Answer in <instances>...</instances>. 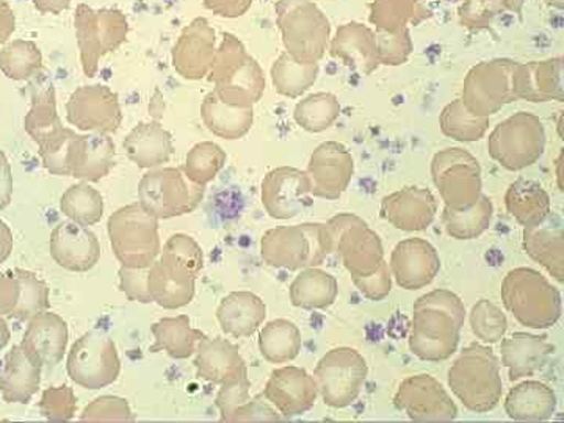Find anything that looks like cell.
I'll return each instance as SVG.
<instances>
[{"mask_svg":"<svg viewBox=\"0 0 564 423\" xmlns=\"http://www.w3.org/2000/svg\"><path fill=\"white\" fill-rule=\"evenodd\" d=\"M492 217L494 204L488 196L481 195L478 202L467 209L452 210L445 207L443 225L452 239L474 240L488 231Z\"/></svg>","mask_w":564,"mask_h":423,"instance_id":"43","label":"cell"},{"mask_svg":"<svg viewBox=\"0 0 564 423\" xmlns=\"http://www.w3.org/2000/svg\"><path fill=\"white\" fill-rule=\"evenodd\" d=\"M389 269L393 280L404 291H419L432 284L437 276L441 258L432 243L414 237L395 245Z\"/></svg>","mask_w":564,"mask_h":423,"instance_id":"22","label":"cell"},{"mask_svg":"<svg viewBox=\"0 0 564 423\" xmlns=\"http://www.w3.org/2000/svg\"><path fill=\"white\" fill-rule=\"evenodd\" d=\"M340 106L336 96L328 93H317L307 96L302 102L296 104L293 118L310 132H322L328 129L339 117Z\"/></svg>","mask_w":564,"mask_h":423,"instance_id":"49","label":"cell"},{"mask_svg":"<svg viewBox=\"0 0 564 423\" xmlns=\"http://www.w3.org/2000/svg\"><path fill=\"white\" fill-rule=\"evenodd\" d=\"M41 366L21 344L14 345L3 359L0 395L7 403L28 404L41 386Z\"/></svg>","mask_w":564,"mask_h":423,"instance_id":"26","label":"cell"},{"mask_svg":"<svg viewBox=\"0 0 564 423\" xmlns=\"http://www.w3.org/2000/svg\"><path fill=\"white\" fill-rule=\"evenodd\" d=\"M511 84L514 99L532 102L562 101V63L554 61L516 65Z\"/></svg>","mask_w":564,"mask_h":423,"instance_id":"32","label":"cell"},{"mask_svg":"<svg viewBox=\"0 0 564 423\" xmlns=\"http://www.w3.org/2000/svg\"><path fill=\"white\" fill-rule=\"evenodd\" d=\"M151 351H165L173 359H188L198 350L206 334L193 328L187 315L161 318L151 326Z\"/></svg>","mask_w":564,"mask_h":423,"instance_id":"36","label":"cell"},{"mask_svg":"<svg viewBox=\"0 0 564 423\" xmlns=\"http://www.w3.org/2000/svg\"><path fill=\"white\" fill-rule=\"evenodd\" d=\"M545 147L544 126L532 113L519 111L514 117L500 122L488 141L489 154L510 172L532 166L543 155Z\"/></svg>","mask_w":564,"mask_h":423,"instance_id":"9","label":"cell"},{"mask_svg":"<svg viewBox=\"0 0 564 423\" xmlns=\"http://www.w3.org/2000/svg\"><path fill=\"white\" fill-rule=\"evenodd\" d=\"M74 28L82 69L87 77H95L102 58L120 50L129 35V20L121 10H95L87 3L77 6Z\"/></svg>","mask_w":564,"mask_h":423,"instance_id":"6","label":"cell"},{"mask_svg":"<svg viewBox=\"0 0 564 423\" xmlns=\"http://www.w3.org/2000/svg\"><path fill=\"white\" fill-rule=\"evenodd\" d=\"M66 372L73 383L88 391L113 384L121 373L120 355L113 339L99 329L85 333L70 347Z\"/></svg>","mask_w":564,"mask_h":423,"instance_id":"8","label":"cell"},{"mask_svg":"<svg viewBox=\"0 0 564 423\" xmlns=\"http://www.w3.org/2000/svg\"><path fill=\"white\" fill-rule=\"evenodd\" d=\"M432 174L434 185L448 209H467L484 195L477 159L459 148L437 152L433 159Z\"/></svg>","mask_w":564,"mask_h":423,"instance_id":"12","label":"cell"},{"mask_svg":"<svg viewBox=\"0 0 564 423\" xmlns=\"http://www.w3.org/2000/svg\"><path fill=\"white\" fill-rule=\"evenodd\" d=\"M117 165V147L107 133H77L70 159V177L98 182L109 176Z\"/></svg>","mask_w":564,"mask_h":423,"instance_id":"28","label":"cell"},{"mask_svg":"<svg viewBox=\"0 0 564 423\" xmlns=\"http://www.w3.org/2000/svg\"><path fill=\"white\" fill-rule=\"evenodd\" d=\"M196 375L212 384H228L248 375L239 348L226 339L204 337L195 352Z\"/></svg>","mask_w":564,"mask_h":423,"instance_id":"27","label":"cell"},{"mask_svg":"<svg viewBox=\"0 0 564 423\" xmlns=\"http://www.w3.org/2000/svg\"><path fill=\"white\" fill-rule=\"evenodd\" d=\"M466 307L456 293L437 289L425 293L413 307L410 348L422 361H447L458 350Z\"/></svg>","mask_w":564,"mask_h":423,"instance_id":"1","label":"cell"},{"mask_svg":"<svg viewBox=\"0 0 564 423\" xmlns=\"http://www.w3.org/2000/svg\"><path fill=\"white\" fill-rule=\"evenodd\" d=\"M17 31V14L7 0H0V44H6Z\"/></svg>","mask_w":564,"mask_h":423,"instance_id":"61","label":"cell"},{"mask_svg":"<svg viewBox=\"0 0 564 423\" xmlns=\"http://www.w3.org/2000/svg\"><path fill=\"white\" fill-rule=\"evenodd\" d=\"M68 340V323L47 310L29 321L21 345L39 359L43 369H54L63 361Z\"/></svg>","mask_w":564,"mask_h":423,"instance_id":"24","label":"cell"},{"mask_svg":"<svg viewBox=\"0 0 564 423\" xmlns=\"http://www.w3.org/2000/svg\"><path fill=\"white\" fill-rule=\"evenodd\" d=\"M508 214L524 228L541 225L552 214L551 198L538 182L518 180L505 195Z\"/></svg>","mask_w":564,"mask_h":423,"instance_id":"38","label":"cell"},{"mask_svg":"<svg viewBox=\"0 0 564 423\" xmlns=\"http://www.w3.org/2000/svg\"><path fill=\"white\" fill-rule=\"evenodd\" d=\"M43 68V54L31 40L9 41L0 50V70L10 80L35 79Z\"/></svg>","mask_w":564,"mask_h":423,"instance_id":"45","label":"cell"},{"mask_svg":"<svg viewBox=\"0 0 564 423\" xmlns=\"http://www.w3.org/2000/svg\"><path fill=\"white\" fill-rule=\"evenodd\" d=\"M129 161L139 169H159L169 163L174 154L172 133L159 121L140 122L122 141Z\"/></svg>","mask_w":564,"mask_h":423,"instance_id":"31","label":"cell"},{"mask_svg":"<svg viewBox=\"0 0 564 423\" xmlns=\"http://www.w3.org/2000/svg\"><path fill=\"white\" fill-rule=\"evenodd\" d=\"M393 406L414 422H452L458 406L451 393L432 375L408 377L393 395Z\"/></svg>","mask_w":564,"mask_h":423,"instance_id":"14","label":"cell"},{"mask_svg":"<svg viewBox=\"0 0 564 423\" xmlns=\"http://www.w3.org/2000/svg\"><path fill=\"white\" fill-rule=\"evenodd\" d=\"M110 247L121 267L144 269L158 261L162 245L159 220L139 203L129 204L110 215L107 221Z\"/></svg>","mask_w":564,"mask_h":423,"instance_id":"5","label":"cell"},{"mask_svg":"<svg viewBox=\"0 0 564 423\" xmlns=\"http://www.w3.org/2000/svg\"><path fill=\"white\" fill-rule=\"evenodd\" d=\"M500 295L508 313L527 328H552L562 318V293L536 270H511L505 276Z\"/></svg>","mask_w":564,"mask_h":423,"instance_id":"3","label":"cell"},{"mask_svg":"<svg viewBox=\"0 0 564 423\" xmlns=\"http://www.w3.org/2000/svg\"><path fill=\"white\" fill-rule=\"evenodd\" d=\"M248 57L250 55L247 54L243 44L231 33H225L220 46L215 51L214 63H212L207 79L214 85L220 84L229 74L239 68Z\"/></svg>","mask_w":564,"mask_h":423,"instance_id":"54","label":"cell"},{"mask_svg":"<svg viewBox=\"0 0 564 423\" xmlns=\"http://www.w3.org/2000/svg\"><path fill=\"white\" fill-rule=\"evenodd\" d=\"M66 120L82 132L111 135L122 124L120 98L107 85H84L69 96Z\"/></svg>","mask_w":564,"mask_h":423,"instance_id":"15","label":"cell"},{"mask_svg":"<svg viewBox=\"0 0 564 423\" xmlns=\"http://www.w3.org/2000/svg\"><path fill=\"white\" fill-rule=\"evenodd\" d=\"M448 386L467 410L489 413L502 400L499 359L484 344L467 345L448 370Z\"/></svg>","mask_w":564,"mask_h":423,"instance_id":"2","label":"cell"},{"mask_svg":"<svg viewBox=\"0 0 564 423\" xmlns=\"http://www.w3.org/2000/svg\"><path fill=\"white\" fill-rule=\"evenodd\" d=\"M265 317V303L262 302L261 296L252 292H231L217 307V321L220 323L223 333L237 339L251 337L261 328Z\"/></svg>","mask_w":564,"mask_h":423,"instance_id":"33","label":"cell"},{"mask_svg":"<svg viewBox=\"0 0 564 423\" xmlns=\"http://www.w3.org/2000/svg\"><path fill=\"white\" fill-rule=\"evenodd\" d=\"M206 187L188 181L182 169L148 170L139 184V204L158 220L182 217L198 209Z\"/></svg>","mask_w":564,"mask_h":423,"instance_id":"7","label":"cell"},{"mask_svg":"<svg viewBox=\"0 0 564 423\" xmlns=\"http://www.w3.org/2000/svg\"><path fill=\"white\" fill-rule=\"evenodd\" d=\"M77 132L63 128L57 135L39 144V154L44 169L54 176L70 177V159Z\"/></svg>","mask_w":564,"mask_h":423,"instance_id":"52","label":"cell"},{"mask_svg":"<svg viewBox=\"0 0 564 423\" xmlns=\"http://www.w3.org/2000/svg\"><path fill=\"white\" fill-rule=\"evenodd\" d=\"M513 63L491 62L475 66L464 82L462 102L470 113L488 118L514 99Z\"/></svg>","mask_w":564,"mask_h":423,"instance_id":"16","label":"cell"},{"mask_svg":"<svg viewBox=\"0 0 564 423\" xmlns=\"http://www.w3.org/2000/svg\"><path fill=\"white\" fill-rule=\"evenodd\" d=\"M104 198L101 192L91 187L90 182L70 185L61 198V210L70 221L84 226H95L102 220Z\"/></svg>","mask_w":564,"mask_h":423,"instance_id":"46","label":"cell"},{"mask_svg":"<svg viewBox=\"0 0 564 423\" xmlns=\"http://www.w3.org/2000/svg\"><path fill=\"white\" fill-rule=\"evenodd\" d=\"M470 328L485 344H497L503 339L508 329L507 315L496 304L480 300L470 311Z\"/></svg>","mask_w":564,"mask_h":423,"instance_id":"53","label":"cell"},{"mask_svg":"<svg viewBox=\"0 0 564 423\" xmlns=\"http://www.w3.org/2000/svg\"><path fill=\"white\" fill-rule=\"evenodd\" d=\"M488 118L477 117L462 101L448 104L441 117V128L447 137L458 141L480 140L488 131Z\"/></svg>","mask_w":564,"mask_h":423,"instance_id":"50","label":"cell"},{"mask_svg":"<svg viewBox=\"0 0 564 423\" xmlns=\"http://www.w3.org/2000/svg\"><path fill=\"white\" fill-rule=\"evenodd\" d=\"M351 281L356 289L372 302H381L392 292V273L386 261L378 267L377 272L369 276L351 278Z\"/></svg>","mask_w":564,"mask_h":423,"instance_id":"57","label":"cell"},{"mask_svg":"<svg viewBox=\"0 0 564 423\" xmlns=\"http://www.w3.org/2000/svg\"><path fill=\"white\" fill-rule=\"evenodd\" d=\"M252 0H204V7L223 18H239L250 9Z\"/></svg>","mask_w":564,"mask_h":423,"instance_id":"59","label":"cell"},{"mask_svg":"<svg viewBox=\"0 0 564 423\" xmlns=\"http://www.w3.org/2000/svg\"><path fill=\"white\" fill-rule=\"evenodd\" d=\"M204 126L214 135L225 140H239L251 131L254 122L252 109L232 107L221 102L214 91L204 98L202 106Z\"/></svg>","mask_w":564,"mask_h":423,"instance_id":"41","label":"cell"},{"mask_svg":"<svg viewBox=\"0 0 564 423\" xmlns=\"http://www.w3.org/2000/svg\"><path fill=\"white\" fill-rule=\"evenodd\" d=\"M73 0H33V6L44 14H61L68 10Z\"/></svg>","mask_w":564,"mask_h":423,"instance_id":"62","label":"cell"},{"mask_svg":"<svg viewBox=\"0 0 564 423\" xmlns=\"http://www.w3.org/2000/svg\"><path fill=\"white\" fill-rule=\"evenodd\" d=\"M332 252V236L322 223L280 226L269 229L261 239L263 262L289 272L322 265Z\"/></svg>","mask_w":564,"mask_h":423,"instance_id":"4","label":"cell"},{"mask_svg":"<svg viewBox=\"0 0 564 423\" xmlns=\"http://www.w3.org/2000/svg\"><path fill=\"white\" fill-rule=\"evenodd\" d=\"M82 422H133L135 415L132 413L128 400L118 395H102L93 400L84 408L80 414Z\"/></svg>","mask_w":564,"mask_h":423,"instance_id":"56","label":"cell"},{"mask_svg":"<svg viewBox=\"0 0 564 423\" xmlns=\"http://www.w3.org/2000/svg\"><path fill=\"white\" fill-rule=\"evenodd\" d=\"M556 411L554 389L541 381H524L514 386L505 399V413L511 421L545 422Z\"/></svg>","mask_w":564,"mask_h":423,"instance_id":"34","label":"cell"},{"mask_svg":"<svg viewBox=\"0 0 564 423\" xmlns=\"http://www.w3.org/2000/svg\"><path fill=\"white\" fill-rule=\"evenodd\" d=\"M265 91V79L259 63L248 57L225 80L215 85V95L221 102L242 109H252L256 102L261 101Z\"/></svg>","mask_w":564,"mask_h":423,"instance_id":"37","label":"cell"},{"mask_svg":"<svg viewBox=\"0 0 564 423\" xmlns=\"http://www.w3.org/2000/svg\"><path fill=\"white\" fill-rule=\"evenodd\" d=\"M524 250L534 262L544 267L556 281H564V229L555 215H549L541 225L524 228Z\"/></svg>","mask_w":564,"mask_h":423,"instance_id":"30","label":"cell"},{"mask_svg":"<svg viewBox=\"0 0 564 423\" xmlns=\"http://www.w3.org/2000/svg\"><path fill=\"white\" fill-rule=\"evenodd\" d=\"M380 212L399 231H425L436 218L437 202L426 188L406 187L384 196Z\"/></svg>","mask_w":564,"mask_h":423,"instance_id":"23","label":"cell"},{"mask_svg":"<svg viewBox=\"0 0 564 423\" xmlns=\"http://www.w3.org/2000/svg\"><path fill=\"white\" fill-rule=\"evenodd\" d=\"M13 232H11L6 221L0 220V263L6 262L10 258L11 251H13Z\"/></svg>","mask_w":564,"mask_h":423,"instance_id":"63","label":"cell"},{"mask_svg":"<svg viewBox=\"0 0 564 423\" xmlns=\"http://www.w3.org/2000/svg\"><path fill=\"white\" fill-rule=\"evenodd\" d=\"M40 413L50 422H69L76 415L77 397L69 386H55L41 393Z\"/></svg>","mask_w":564,"mask_h":423,"instance_id":"55","label":"cell"},{"mask_svg":"<svg viewBox=\"0 0 564 423\" xmlns=\"http://www.w3.org/2000/svg\"><path fill=\"white\" fill-rule=\"evenodd\" d=\"M52 259L62 269L87 273L101 259V243L95 232L76 221H63L51 232Z\"/></svg>","mask_w":564,"mask_h":423,"instance_id":"21","label":"cell"},{"mask_svg":"<svg viewBox=\"0 0 564 423\" xmlns=\"http://www.w3.org/2000/svg\"><path fill=\"white\" fill-rule=\"evenodd\" d=\"M20 280V302L13 314V321L29 322L36 314L50 310V288L35 273L17 269Z\"/></svg>","mask_w":564,"mask_h":423,"instance_id":"51","label":"cell"},{"mask_svg":"<svg viewBox=\"0 0 564 423\" xmlns=\"http://www.w3.org/2000/svg\"><path fill=\"white\" fill-rule=\"evenodd\" d=\"M317 74V63L303 65V63L293 61L291 55L285 52L274 62L272 80L280 95L288 96V98H299L304 91L313 87Z\"/></svg>","mask_w":564,"mask_h":423,"instance_id":"47","label":"cell"},{"mask_svg":"<svg viewBox=\"0 0 564 423\" xmlns=\"http://www.w3.org/2000/svg\"><path fill=\"white\" fill-rule=\"evenodd\" d=\"M217 51L215 31L206 18H196L174 44L172 51L173 68L185 80H203L209 76L212 63Z\"/></svg>","mask_w":564,"mask_h":423,"instance_id":"20","label":"cell"},{"mask_svg":"<svg viewBox=\"0 0 564 423\" xmlns=\"http://www.w3.org/2000/svg\"><path fill=\"white\" fill-rule=\"evenodd\" d=\"M13 198V172L6 152L0 150V210L10 206Z\"/></svg>","mask_w":564,"mask_h":423,"instance_id":"60","label":"cell"},{"mask_svg":"<svg viewBox=\"0 0 564 423\" xmlns=\"http://www.w3.org/2000/svg\"><path fill=\"white\" fill-rule=\"evenodd\" d=\"M554 345L549 343L547 336L536 334L514 333L500 344L502 364L508 369L510 381H519L525 377H533L547 364Z\"/></svg>","mask_w":564,"mask_h":423,"instance_id":"29","label":"cell"},{"mask_svg":"<svg viewBox=\"0 0 564 423\" xmlns=\"http://www.w3.org/2000/svg\"><path fill=\"white\" fill-rule=\"evenodd\" d=\"M366 359L355 348L339 347L326 352L314 370L318 393L328 406L343 410L350 406L361 395L366 384Z\"/></svg>","mask_w":564,"mask_h":423,"instance_id":"11","label":"cell"},{"mask_svg":"<svg viewBox=\"0 0 564 423\" xmlns=\"http://www.w3.org/2000/svg\"><path fill=\"white\" fill-rule=\"evenodd\" d=\"M355 163L343 144L323 143L311 155L306 174L311 181V193L315 198L339 199L350 185Z\"/></svg>","mask_w":564,"mask_h":423,"instance_id":"19","label":"cell"},{"mask_svg":"<svg viewBox=\"0 0 564 423\" xmlns=\"http://www.w3.org/2000/svg\"><path fill=\"white\" fill-rule=\"evenodd\" d=\"M148 291H150L151 302L163 310H181L195 299V281L174 280L163 270L161 262L154 261L148 269Z\"/></svg>","mask_w":564,"mask_h":423,"instance_id":"44","label":"cell"},{"mask_svg":"<svg viewBox=\"0 0 564 423\" xmlns=\"http://www.w3.org/2000/svg\"><path fill=\"white\" fill-rule=\"evenodd\" d=\"M148 269H131V267H121L120 269V291L124 293L129 302L148 304L151 302L150 291H148Z\"/></svg>","mask_w":564,"mask_h":423,"instance_id":"58","label":"cell"},{"mask_svg":"<svg viewBox=\"0 0 564 423\" xmlns=\"http://www.w3.org/2000/svg\"><path fill=\"white\" fill-rule=\"evenodd\" d=\"M11 339V333L9 328V322L0 314V351L9 345Z\"/></svg>","mask_w":564,"mask_h":423,"instance_id":"64","label":"cell"},{"mask_svg":"<svg viewBox=\"0 0 564 423\" xmlns=\"http://www.w3.org/2000/svg\"><path fill=\"white\" fill-rule=\"evenodd\" d=\"M158 261L174 280L196 282L204 267V252L193 237L174 234L163 245Z\"/></svg>","mask_w":564,"mask_h":423,"instance_id":"39","label":"cell"},{"mask_svg":"<svg viewBox=\"0 0 564 423\" xmlns=\"http://www.w3.org/2000/svg\"><path fill=\"white\" fill-rule=\"evenodd\" d=\"M333 240V252L343 259L345 269L356 276H369L384 262L380 236L362 218L339 214L326 223Z\"/></svg>","mask_w":564,"mask_h":423,"instance_id":"10","label":"cell"},{"mask_svg":"<svg viewBox=\"0 0 564 423\" xmlns=\"http://www.w3.org/2000/svg\"><path fill=\"white\" fill-rule=\"evenodd\" d=\"M259 351L270 364H288L299 358L302 351V333L288 318L267 323L259 333Z\"/></svg>","mask_w":564,"mask_h":423,"instance_id":"42","label":"cell"},{"mask_svg":"<svg viewBox=\"0 0 564 423\" xmlns=\"http://www.w3.org/2000/svg\"><path fill=\"white\" fill-rule=\"evenodd\" d=\"M250 378L248 375L221 384L215 399V406L220 411L221 422H281V414L274 410L272 403L263 397L250 395Z\"/></svg>","mask_w":564,"mask_h":423,"instance_id":"25","label":"cell"},{"mask_svg":"<svg viewBox=\"0 0 564 423\" xmlns=\"http://www.w3.org/2000/svg\"><path fill=\"white\" fill-rule=\"evenodd\" d=\"M226 152L214 141H202L188 151L182 172L188 181L206 187L221 172L226 163Z\"/></svg>","mask_w":564,"mask_h":423,"instance_id":"48","label":"cell"},{"mask_svg":"<svg viewBox=\"0 0 564 423\" xmlns=\"http://www.w3.org/2000/svg\"><path fill=\"white\" fill-rule=\"evenodd\" d=\"M31 109L24 118L25 132L36 144L57 135L63 126L57 109V95L50 79L35 80L32 85Z\"/></svg>","mask_w":564,"mask_h":423,"instance_id":"35","label":"cell"},{"mask_svg":"<svg viewBox=\"0 0 564 423\" xmlns=\"http://www.w3.org/2000/svg\"><path fill=\"white\" fill-rule=\"evenodd\" d=\"M263 397L276 408L282 419L299 417L313 410L317 402V380L302 367H281L270 375Z\"/></svg>","mask_w":564,"mask_h":423,"instance_id":"18","label":"cell"},{"mask_svg":"<svg viewBox=\"0 0 564 423\" xmlns=\"http://www.w3.org/2000/svg\"><path fill=\"white\" fill-rule=\"evenodd\" d=\"M278 24L285 50L293 61L314 65L325 50V22L307 0H280Z\"/></svg>","mask_w":564,"mask_h":423,"instance_id":"13","label":"cell"},{"mask_svg":"<svg viewBox=\"0 0 564 423\" xmlns=\"http://www.w3.org/2000/svg\"><path fill=\"white\" fill-rule=\"evenodd\" d=\"M263 209L274 220H291L313 206L311 181L306 172L280 166L263 177L261 187Z\"/></svg>","mask_w":564,"mask_h":423,"instance_id":"17","label":"cell"},{"mask_svg":"<svg viewBox=\"0 0 564 423\" xmlns=\"http://www.w3.org/2000/svg\"><path fill=\"white\" fill-rule=\"evenodd\" d=\"M291 302L300 310H328L336 302L339 285L333 274L323 272L317 267L302 270L292 281Z\"/></svg>","mask_w":564,"mask_h":423,"instance_id":"40","label":"cell"}]
</instances>
